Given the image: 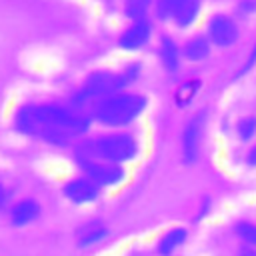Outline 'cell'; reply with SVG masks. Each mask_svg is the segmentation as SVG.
Listing matches in <instances>:
<instances>
[{
    "mask_svg": "<svg viewBox=\"0 0 256 256\" xmlns=\"http://www.w3.org/2000/svg\"><path fill=\"white\" fill-rule=\"evenodd\" d=\"M14 126L24 136H32L56 146H66L88 130V120L78 112L56 104H30L18 110Z\"/></svg>",
    "mask_w": 256,
    "mask_h": 256,
    "instance_id": "obj_1",
    "label": "cell"
},
{
    "mask_svg": "<svg viewBox=\"0 0 256 256\" xmlns=\"http://www.w3.org/2000/svg\"><path fill=\"white\" fill-rule=\"evenodd\" d=\"M78 156H88L104 162H128L138 154V142L130 134H108L78 146Z\"/></svg>",
    "mask_w": 256,
    "mask_h": 256,
    "instance_id": "obj_2",
    "label": "cell"
},
{
    "mask_svg": "<svg viewBox=\"0 0 256 256\" xmlns=\"http://www.w3.org/2000/svg\"><path fill=\"white\" fill-rule=\"evenodd\" d=\"M144 108L146 98L138 94H112L96 104L94 116L104 126H124L136 120Z\"/></svg>",
    "mask_w": 256,
    "mask_h": 256,
    "instance_id": "obj_3",
    "label": "cell"
},
{
    "mask_svg": "<svg viewBox=\"0 0 256 256\" xmlns=\"http://www.w3.org/2000/svg\"><path fill=\"white\" fill-rule=\"evenodd\" d=\"M138 68L136 66H130L126 68L122 74H112V72H96L92 74L84 88L80 90V94L76 96V102L78 104H86V102H100L112 94H118L120 88H124L134 76H136Z\"/></svg>",
    "mask_w": 256,
    "mask_h": 256,
    "instance_id": "obj_4",
    "label": "cell"
},
{
    "mask_svg": "<svg viewBox=\"0 0 256 256\" xmlns=\"http://www.w3.org/2000/svg\"><path fill=\"white\" fill-rule=\"evenodd\" d=\"M76 160H78V166L86 172V176L92 178L96 184L112 186V184H118L124 178V170L114 162H104V160L78 156V154H76Z\"/></svg>",
    "mask_w": 256,
    "mask_h": 256,
    "instance_id": "obj_5",
    "label": "cell"
},
{
    "mask_svg": "<svg viewBox=\"0 0 256 256\" xmlns=\"http://www.w3.org/2000/svg\"><path fill=\"white\" fill-rule=\"evenodd\" d=\"M64 196L74 202V204H88V202H94L100 194V184H96L92 178L84 176V178H74L70 180L68 184H64L62 188Z\"/></svg>",
    "mask_w": 256,
    "mask_h": 256,
    "instance_id": "obj_6",
    "label": "cell"
},
{
    "mask_svg": "<svg viewBox=\"0 0 256 256\" xmlns=\"http://www.w3.org/2000/svg\"><path fill=\"white\" fill-rule=\"evenodd\" d=\"M208 34H210V40L218 46H230L236 42L238 38V28L236 24L226 18V16H214L208 24Z\"/></svg>",
    "mask_w": 256,
    "mask_h": 256,
    "instance_id": "obj_7",
    "label": "cell"
},
{
    "mask_svg": "<svg viewBox=\"0 0 256 256\" xmlns=\"http://www.w3.org/2000/svg\"><path fill=\"white\" fill-rule=\"evenodd\" d=\"M202 126H204V116L196 114L184 128L182 134V150H184V158L186 162H192L198 154V146H200V136H202Z\"/></svg>",
    "mask_w": 256,
    "mask_h": 256,
    "instance_id": "obj_8",
    "label": "cell"
},
{
    "mask_svg": "<svg viewBox=\"0 0 256 256\" xmlns=\"http://www.w3.org/2000/svg\"><path fill=\"white\" fill-rule=\"evenodd\" d=\"M150 32H152V28H150V22L146 18L134 20V24L128 30H124V34L120 36V46L126 50H136L148 42Z\"/></svg>",
    "mask_w": 256,
    "mask_h": 256,
    "instance_id": "obj_9",
    "label": "cell"
},
{
    "mask_svg": "<svg viewBox=\"0 0 256 256\" xmlns=\"http://www.w3.org/2000/svg\"><path fill=\"white\" fill-rule=\"evenodd\" d=\"M38 214H40V206L34 200H22V202H18L12 208L10 218H12V224L14 226H24V224L36 220Z\"/></svg>",
    "mask_w": 256,
    "mask_h": 256,
    "instance_id": "obj_10",
    "label": "cell"
},
{
    "mask_svg": "<svg viewBox=\"0 0 256 256\" xmlns=\"http://www.w3.org/2000/svg\"><path fill=\"white\" fill-rule=\"evenodd\" d=\"M106 236V228L98 222H90L78 230V246H92Z\"/></svg>",
    "mask_w": 256,
    "mask_h": 256,
    "instance_id": "obj_11",
    "label": "cell"
},
{
    "mask_svg": "<svg viewBox=\"0 0 256 256\" xmlns=\"http://www.w3.org/2000/svg\"><path fill=\"white\" fill-rule=\"evenodd\" d=\"M184 240H186V230L184 228H172L170 232H166L162 238H160V242H158V252L160 254H172L180 244H184Z\"/></svg>",
    "mask_w": 256,
    "mask_h": 256,
    "instance_id": "obj_12",
    "label": "cell"
},
{
    "mask_svg": "<svg viewBox=\"0 0 256 256\" xmlns=\"http://www.w3.org/2000/svg\"><path fill=\"white\" fill-rule=\"evenodd\" d=\"M210 52V46H208V40L202 38V36H196L192 40H188V44L184 46V56L188 60H204Z\"/></svg>",
    "mask_w": 256,
    "mask_h": 256,
    "instance_id": "obj_13",
    "label": "cell"
},
{
    "mask_svg": "<svg viewBox=\"0 0 256 256\" xmlns=\"http://www.w3.org/2000/svg\"><path fill=\"white\" fill-rule=\"evenodd\" d=\"M160 58H162V64L166 66V70L176 72V68H178V48L170 38H162Z\"/></svg>",
    "mask_w": 256,
    "mask_h": 256,
    "instance_id": "obj_14",
    "label": "cell"
},
{
    "mask_svg": "<svg viewBox=\"0 0 256 256\" xmlns=\"http://www.w3.org/2000/svg\"><path fill=\"white\" fill-rule=\"evenodd\" d=\"M198 0H184L178 12L174 14V20L178 26H190L198 16Z\"/></svg>",
    "mask_w": 256,
    "mask_h": 256,
    "instance_id": "obj_15",
    "label": "cell"
},
{
    "mask_svg": "<svg viewBox=\"0 0 256 256\" xmlns=\"http://www.w3.org/2000/svg\"><path fill=\"white\" fill-rule=\"evenodd\" d=\"M150 4H152V0H126V6H124L126 16H130L132 20H140L146 16Z\"/></svg>",
    "mask_w": 256,
    "mask_h": 256,
    "instance_id": "obj_16",
    "label": "cell"
},
{
    "mask_svg": "<svg viewBox=\"0 0 256 256\" xmlns=\"http://www.w3.org/2000/svg\"><path fill=\"white\" fill-rule=\"evenodd\" d=\"M184 0H158L156 4V12L160 18H174V14L178 12V8L182 6Z\"/></svg>",
    "mask_w": 256,
    "mask_h": 256,
    "instance_id": "obj_17",
    "label": "cell"
},
{
    "mask_svg": "<svg viewBox=\"0 0 256 256\" xmlns=\"http://www.w3.org/2000/svg\"><path fill=\"white\" fill-rule=\"evenodd\" d=\"M236 234L242 238V242H244V244L256 246V224L240 222V224L236 226Z\"/></svg>",
    "mask_w": 256,
    "mask_h": 256,
    "instance_id": "obj_18",
    "label": "cell"
},
{
    "mask_svg": "<svg viewBox=\"0 0 256 256\" xmlns=\"http://www.w3.org/2000/svg\"><path fill=\"white\" fill-rule=\"evenodd\" d=\"M254 134H256V118L250 116V118H244V120L238 122V136L242 140H248Z\"/></svg>",
    "mask_w": 256,
    "mask_h": 256,
    "instance_id": "obj_19",
    "label": "cell"
},
{
    "mask_svg": "<svg viewBox=\"0 0 256 256\" xmlns=\"http://www.w3.org/2000/svg\"><path fill=\"white\" fill-rule=\"evenodd\" d=\"M190 84H192V82H186V84L180 88V92L176 94V98H178L180 104H184V102H188V100L192 98V94H194V90H196V84H194L192 88H190Z\"/></svg>",
    "mask_w": 256,
    "mask_h": 256,
    "instance_id": "obj_20",
    "label": "cell"
},
{
    "mask_svg": "<svg viewBox=\"0 0 256 256\" xmlns=\"http://www.w3.org/2000/svg\"><path fill=\"white\" fill-rule=\"evenodd\" d=\"M242 256H256V250H254L250 244H246V246L242 248Z\"/></svg>",
    "mask_w": 256,
    "mask_h": 256,
    "instance_id": "obj_21",
    "label": "cell"
},
{
    "mask_svg": "<svg viewBox=\"0 0 256 256\" xmlns=\"http://www.w3.org/2000/svg\"><path fill=\"white\" fill-rule=\"evenodd\" d=\"M246 160H248V164H252V166H256V146L250 150V154L246 156Z\"/></svg>",
    "mask_w": 256,
    "mask_h": 256,
    "instance_id": "obj_22",
    "label": "cell"
},
{
    "mask_svg": "<svg viewBox=\"0 0 256 256\" xmlns=\"http://www.w3.org/2000/svg\"><path fill=\"white\" fill-rule=\"evenodd\" d=\"M6 202V190H4V186L0 184V206Z\"/></svg>",
    "mask_w": 256,
    "mask_h": 256,
    "instance_id": "obj_23",
    "label": "cell"
}]
</instances>
